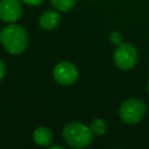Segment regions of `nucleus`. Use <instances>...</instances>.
I'll list each match as a JSON object with an SVG mask.
<instances>
[{
    "instance_id": "nucleus-1",
    "label": "nucleus",
    "mask_w": 149,
    "mask_h": 149,
    "mask_svg": "<svg viewBox=\"0 0 149 149\" xmlns=\"http://www.w3.org/2000/svg\"><path fill=\"white\" fill-rule=\"evenodd\" d=\"M0 41L9 54L19 55L27 49L29 38L23 27L19 24H9L2 28L0 33Z\"/></svg>"
},
{
    "instance_id": "nucleus-2",
    "label": "nucleus",
    "mask_w": 149,
    "mask_h": 149,
    "mask_svg": "<svg viewBox=\"0 0 149 149\" xmlns=\"http://www.w3.org/2000/svg\"><path fill=\"white\" fill-rule=\"evenodd\" d=\"M62 136L64 142L74 149L85 148L90 146L93 140V133L91 128L78 121L68 123L63 129Z\"/></svg>"
},
{
    "instance_id": "nucleus-3",
    "label": "nucleus",
    "mask_w": 149,
    "mask_h": 149,
    "mask_svg": "<svg viewBox=\"0 0 149 149\" xmlns=\"http://www.w3.org/2000/svg\"><path fill=\"white\" fill-rule=\"evenodd\" d=\"M147 113V105L139 98H130L125 100L119 107V116L123 123H139Z\"/></svg>"
},
{
    "instance_id": "nucleus-4",
    "label": "nucleus",
    "mask_w": 149,
    "mask_h": 149,
    "mask_svg": "<svg viewBox=\"0 0 149 149\" xmlns=\"http://www.w3.org/2000/svg\"><path fill=\"white\" fill-rule=\"evenodd\" d=\"M114 63L120 70H130L137 63V50L132 43H120L113 55Z\"/></svg>"
},
{
    "instance_id": "nucleus-5",
    "label": "nucleus",
    "mask_w": 149,
    "mask_h": 149,
    "mask_svg": "<svg viewBox=\"0 0 149 149\" xmlns=\"http://www.w3.org/2000/svg\"><path fill=\"white\" fill-rule=\"evenodd\" d=\"M54 79L61 85L73 84L79 76L78 69L71 62H61L54 68Z\"/></svg>"
},
{
    "instance_id": "nucleus-6",
    "label": "nucleus",
    "mask_w": 149,
    "mask_h": 149,
    "mask_svg": "<svg viewBox=\"0 0 149 149\" xmlns=\"http://www.w3.org/2000/svg\"><path fill=\"white\" fill-rule=\"evenodd\" d=\"M22 14L20 0H1L0 1V19L5 22H15Z\"/></svg>"
},
{
    "instance_id": "nucleus-7",
    "label": "nucleus",
    "mask_w": 149,
    "mask_h": 149,
    "mask_svg": "<svg viewBox=\"0 0 149 149\" xmlns=\"http://www.w3.org/2000/svg\"><path fill=\"white\" fill-rule=\"evenodd\" d=\"M61 20V15L56 10H47L40 17V24L44 30H52L55 29Z\"/></svg>"
},
{
    "instance_id": "nucleus-8",
    "label": "nucleus",
    "mask_w": 149,
    "mask_h": 149,
    "mask_svg": "<svg viewBox=\"0 0 149 149\" xmlns=\"http://www.w3.org/2000/svg\"><path fill=\"white\" fill-rule=\"evenodd\" d=\"M33 140L36 144L41 147H49L52 141V133L48 127L40 126L35 128L33 133Z\"/></svg>"
},
{
    "instance_id": "nucleus-9",
    "label": "nucleus",
    "mask_w": 149,
    "mask_h": 149,
    "mask_svg": "<svg viewBox=\"0 0 149 149\" xmlns=\"http://www.w3.org/2000/svg\"><path fill=\"white\" fill-rule=\"evenodd\" d=\"M90 128H91L93 134H95V135H104L107 132V123H106V121L104 119L98 118V119H94L91 122Z\"/></svg>"
},
{
    "instance_id": "nucleus-10",
    "label": "nucleus",
    "mask_w": 149,
    "mask_h": 149,
    "mask_svg": "<svg viewBox=\"0 0 149 149\" xmlns=\"http://www.w3.org/2000/svg\"><path fill=\"white\" fill-rule=\"evenodd\" d=\"M50 1L52 6L59 12H68L76 3V0H50Z\"/></svg>"
},
{
    "instance_id": "nucleus-11",
    "label": "nucleus",
    "mask_w": 149,
    "mask_h": 149,
    "mask_svg": "<svg viewBox=\"0 0 149 149\" xmlns=\"http://www.w3.org/2000/svg\"><path fill=\"white\" fill-rule=\"evenodd\" d=\"M109 40H111V42H113L114 44L118 45V44L122 43V35H121V33L114 30V31L111 33V35H109Z\"/></svg>"
},
{
    "instance_id": "nucleus-12",
    "label": "nucleus",
    "mask_w": 149,
    "mask_h": 149,
    "mask_svg": "<svg viewBox=\"0 0 149 149\" xmlns=\"http://www.w3.org/2000/svg\"><path fill=\"white\" fill-rule=\"evenodd\" d=\"M22 1L28 6H37L43 2V0H22Z\"/></svg>"
},
{
    "instance_id": "nucleus-13",
    "label": "nucleus",
    "mask_w": 149,
    "mask_h": 149,
    "mask_svg": "<svg viewBox=\"0 0 149 149\" xmlns=\"http://www.w3.org/2000/svg\"><path fill=\"white\" fill-rule=\"evenodd\" d=\"M5 72H6L5 64H3V62L0 59V81H1V80H2V78L5 77Z\"/></svg>"
},
{
    "instance_id": "nucleus-14",
    "label": "nucleus",
    "mask_w": 149,
    "mask_h": 149,
    "mask_svg": "<svg viewBox=\"0 0 149 149\" xmlns=\"http://www.w3.org/2000/svg\"><path fill=\"white\" fill-rule=\"evenodd\" d=\"M64 147L63 146H59V144H55V146H51L50 149H63Z\"/></svg>"
},
{
    "instance_id": "nucleus-15",
    "label": "nucleus",
    "mask_w": 149,
    "mask_h": 149,
    "mask_svg": "<svg viewBox=\"0 0 149 149\" xmlns=\"http://www.w3.org/2000/svg\"><path fill=\"white\" fill-rule=\"evenodd\" d=\"M147 88H148V93H149V80H148V84H147Z\"/></svg>"
}]
</instances>
